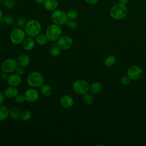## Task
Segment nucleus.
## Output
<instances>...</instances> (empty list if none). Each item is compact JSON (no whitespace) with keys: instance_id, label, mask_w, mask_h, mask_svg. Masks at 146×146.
<instances>
[{"instance_id":"nucleus-1","label":"nucleus","mask_w":146,"mask_h":146,"mask_svg":"<svg viewBox=\"0 0 146 146\" xmlns=\"http://www.w3.org/2000/svg\"><path fill=\"white\" fill-rule=\"evenodd\" d=\"M24 30L28 36L34 37L40 34L42 30V25L40 23L35 19H31L27 21Z\"/></svg>"},{"instance_id":"nucleus-2","label":"nucleus","mask_w":146,"mask_h":146,"mask_svg":"<svg viewBox=\"0 0 146 146\" xmlns=\"http://www.w3.org/2000/svg\"><path fill=\"white\" fill-rule=\"evenodd\" d=\"M111 17L116 20H121L126 17L128 14V9L125 5L118 3L113 5L110 11Z\"/></svg>"},{"instance_id":"nucleus-3","label":"nucleus","mask_w":146,"mask_h":146,"mask_svg":"<svg viewBox=\"0 0 146 146\" xmlns=\"http://www.w3.org/2000/svg\"><path fill=\"white\" fill-rule=\"evenodd\" d=\"M44 79L43 75L38 71L30 72L27 76L26 82L27 84L33 88L40 87L44 83Z\"/></svg>"},{"instance_id":"nucleus-4","label":"nucleus","mask_w":146,"mask_h":146,"mask_svg":"<svg viewBox=\"0 0 146 146\" xmlns=\"http://www.w3.org/2000/svg\"><path fill=\"white\" fill-rule=\"evenodd\" d=\"M48 40L50 42H56L62 36V30L60 26L53 23L50 25L46 30V34Z\"/></svg>"},{"instance_id":"nucleus-5","label":"nucleus","mask_w":146,"mask_h":146,"mask_svg":"<svg viewBox=\"0 0 146 146\" xmlns=\"http://www.w3.org/2000/svg\"><path fill=\"white\" fill-rule=\"evenodd\" d=\"M26 35L25 30L21 27L15 28L10 34V40L13 44L18 45L22 43L26 38Z\"/></svg>"},{"instance_id":"nucleus-6","label":"nucleus","mask_w":146,"mask_h":146,"mask_svg":"<svg viewBox=\"0 0 146 146\" xmlns=\"http://www.w3.org/2000/svg\"><path fill=\"white\" fill-rule=\"evenodd\" d=\"M51 19L53 23L59 26L65 25L68 19L67 13L62 10L59 9H56L52 11L51 15Z\"/></svg>"},{"instance_id":"nucleus-7","label":"nucleus","mask_w":146,"mask_h":146,"mask_svg":"<svg viewBox=\"0 0 146 146\" xmlns=\"http://www.w3.org/2000/svg\"><path fill=\"white\" fill-rule=\"evenodd\" d=\"M73 91L80 95H84L89 91L90 86L88 83L84 79H77L72 84Z\"/></svg>"},{"instance_id":"nucleus-8","label":"nucleus","mask_w":146,"mask_h":146,"mask_svg":"<svg viewBox=\"0 0 146 146\" xmlns=\"http://www.w3.org/2000/svg\"><path fill=\"white\" fill-rule=\"evenodd\" d=\"M18 67L17 61L13 58H8L4 60L1 65V70L7 74L15 72Z\"/></svg>"},{"instance_id":"nucleus-9","label":"nucleus","mask_w":146,"mask_h":146,"mask_svg":"<svg viewBox=\"0 0 146 146\" xmlns=\"http://www.w3.org/2000/svg\"><path fill=\"white\" fill-rule=\"evenodd\" d=\"M56 44L62 50H67L72 45V39L69 35H62L56 41Z\"/></svg>"},{"instance_id":"nucleus-10","label":"nucleus","mask_w":146,"mask_h":146,"mask_svg":"<svg viewBox=\"0 0 146 146\" xmlns=\"http://www.w3.org/2000/svg\"><path fill=\"white\" fill-rule=\"evenodd\" d=\"M24 96L26 102L29 103H34L38 100L39 98V94L37 90L35 88L31 87L25 91Z\"/></svg>"},{"instance_id":"nucleus-11","label":"nucleus","mask_w":146,"mask_h":146,"mask_svg":"<svg viewBox=\"0 0 146 146\" xmlns=\"http://www.w3.org/2000/svg\"><path fill=\"white\" fill-rule=\"evenodd\" d=\"M143 75V71L141 68L137 66H133L130 67L127 70L128 76L132 79L136 80L139 79Z\"/></svg>"},{"instance_id":"nucleus-12","label":"nucleus","mask_w":146,"mask_h":146,"mask_svg":"<svg viewBox=\"0 0 146 146\" xmlns=\"http://www.w3.org/2000/svg\"><path fill=\"white\" fill-rule=\"evenodd\" d=\"M59 103L61 106L63 108H69L73 106L74 101L72 97L70 95H64L60 98Z\"/></svg>"},{"instance_id":"nucleus-13","label":"nucleus","mask_w":146,"mask_h":146,"mask_svg":"<svg viewBox=\"0 0 146 146\" xmlns=\"http://www.w3.org/2000/svg\"><path fill=\"white\" fill-rule=\"evenodd\" d=\"M7 82L9 86L17 87L22 82L21 76L17 74H11L8 76Z\"/></svg>"},{"instance_id":"nucleus-14","label":"nucleus","mask_w":146,"mask_h":146,"mask_svg":"<svg viewBox=\"0 0 146 146\" xmlns=\"http://www.w3.org/2000/svg\"><path fill=\"white\" fill-rule=\"evenodd\" d=\"M4 94L6 97L9 99L15 98L18 94H19L18 89L14 86L7 87L4 91Z\"/></svg>"},{"instance_id":"nucleus-15","label":"nucleus","mask_w":146,"mask_h":146,"mask_svg":"<svg viewBox=\"0 0 146 146\" xmlns=\"http://www.w3.org/2000/svg\"><path fill=\"white\" fill-rule=\"evenodd\" d=\"M22 46L26 51H31L33 50L35 47V40L33 39V37H26L22 42Z\"/></svg>"},{"instance_id":"nucleus-16","label":"nucleus","mask_w":146,"mask_h":146,"mask_svg":"<svg viewBox=\"0 0 146 146\" xmlns=\"http://www.w3.org/2000/svg\"><path fill=\"white\" fill-rule=\"evenodd\" d=\"M43 6L46 10L50 11H54L58 7V2L57 0H45Z\"/></svg>"},{"instance_id":"nucleus-17","label":"nucleus","mask_w":146,"mask_h":146,"mask_svg":"<svg viewBox=\"0 0 146 146\" xmlns=\"http://www.w3.org/2000/svg\"><path fill=\"white\" fill-rule=\"evenodd\" d=\"M17 61L19 66L25 67L30 64V58L28 55L23 54L18 58Z\"/></svg>"},{"instance_id":"nucleus-18","label":"nucleus","mask_w":146,"mask_h":146,"mask_svg":"<svg viewBox=\"0 0 146 146\" xmlns=\"http://www.w3.org/2000/svg\"><path fill=\"white\" fill-rule=\"evenodd\" d=\"M21 112L19 109L16 106H13L9 109V116L14 120H17L21 118Z\"/></svg>"},{"instance_id":"nucleus-19","label":"nucleus","mask_w":146,"mask_h":146,"mask_svg":"<svg viewBox=\"0 0 146 146\" xmlns=\"http://www.w3.org/2000/svg\"><path fill=\"white\" fill-rule=\"evenodd\" d=\"M9 116V109L3 104H0V121L6 120Z\"/></svg>"},{"instance_id":"nucleus-20","label":"nucleus","mask_w":146,"mask_h":146,"mask_svg":"<svg viewBox=\"0 0 146 146\" xmlns=\"http://www.w3.org/2000/svg\"><path fill=\"white\" fill-rule=\"evenodd\" d=\"M102 90V85L99 82H94L90 86L89 91L92 94H99Z\"/></svg>"},{"instance_id":"nucleus-21","label":"nucleus","mask_w":146,"mask_h":146,"mask_svg":"<svg viewBox=\"0 0 146 146\" xmlns=\"http://www.w3.org/2000/svg\"><path fill=\"white\" fill-rule=\"evenodd\" d=\"M40 88V92L44 96H50L52 93V88L48 84H43Z\"/></svg>"},{"instance_id":"nucleus-22","label":"nucleus","mask_w":146,"mask_h":146,"mask_svg":"<svg viewBox=\"0 0 146 146\" xmlns=\"http://www.w3.org/2000/svg\"><path fill=\"white\" fill-rule=\"evenodd\" d=\"M47 41L48 39L46 34H39L37 36H36L35 42L38 44L40 46H44L47 43Z\"/></svg>"},{"instance_id":"nucleus-23","label":"nucleus","mask_w":146,"mask_h":146,"mask_svg":"<svg viewBox=\"0 0 146 146\" xmlns=\"http://www.w3.org/2000/svg\"><path fill=\"white\" fill-rule=\"evenodd\" d=\"M14 22V18L11 15H6L3 17L2 19L0 22L1 24H7V25H11Z\"/></svg>"},{"instance_id":"nucleus-24","label":"nucleus","mask_w":146,"mask_h":146,"mask_svg":"<svg viewBox=\"0 0 146 146\" xmlns=\"http://www.w3.org/2000/svg\"><path fill=\"white\" fill-rule=\"evenodd\" d=\"M32 117V113L28 110H23L21 114V119L23 121H28Z\"/></svg>"},{"instance_id":"nucleus-25","label":"nucleus","mask_w":146,"mask_h":146,"mask_svg":"<svg viewBox=\"0 0 146 146\" xmlns=\"http://www.w3.org/2000/svg\"><path fill=\"white\" fill-rule=\"evenodd\" d=\"M61 51H62V50L58 46V45L55 44V45H53L51 47L50 52V54L52 56L56 57V56H58L60 54Z\"/></svg>"},{"instance_id":"nucleus-26","label":"nucleus","mask_w":146,"mask_h":146,"mask_svg":"<svg viewBox=\"0 0 146 146\" xmlns=\"http://www.w3.org/2000/svg\"><path fill=\"white\" fill-rule=\"evenodd\" d=\"M83 99L84 102L87 104H91L93 103L94 102V96H92L91 93H88L87 92L85 94L83 95Z\"/></svg>"},{"instance_id":"nucleus-27","label":"nucleus","mask_w":146,"mask_h":146,"mask_svg":"<svg viewBox=\"0 0 146 146\" xmlns=\"http://www.w3.org/2000/svg\"><path fill=\"white\" fill-rule=\"evenodd\" d=\"M115 63H116V58L113 55L108 56L104 61L105 65L108 67L112 66L115 64Z\"/></svg>"},{"instance_id":"nucleus-28","label":"nucleus","mask_w":146,"mask_h":146,"mask_svg":"<svg viewBox=\"0 0 146 146\" xmlns=\"http://www.w3.org/2000/svg\"><path fill=\"white\" fill-rule=\"evenodd\" d=\"M68 19H75L78 15V11L75 9H70L67 12Z\"/></svg>"},{"instance_id":"nucleus-29","label":"nucleus","mask_w":146,"mask_h":146,"mask_svg":"<svg viewBox=\"0 0 146 146\" xmlns=\"http://www.w3.org/2000/svg\"><path fill=\"white\" fill-rule=\"evenodd\" d=\"M65 25L72 29H76L78 26V23L75 19H68Z\"/></svg>"},{"instance_id":"nucleus-30","label":"nucleus","mask_w":146,"mask_h":146,"mask_svg":"<svg viewBox=\"0 0 146 146\" xmlns=\"http://www.w3.org/2000/svg\"><path fill=\"white\" fill-rule=\"evenodd\" d=\"M3 4L4 6L7 9H12L15 5L14 0H3Z\"/></svg>"},{"instance_id":"nucleus-31","label":"nucleus","mask_w":146,"mask_h":146,"mask_svg":"<svg viewBox=\"0 0 146 146\" xmlns=\"http://www.w3.org/2000/svg\"><path fill=\"white\" fill-rule=\"evenodd\" d=\"M26 22H27L26 19L23 17H21L19 18L17 20V25L21 28L25 27Z\"/></svg>"},{"instance_id":"nucleus-32","label":"nucleus","mask_w":146,"mask_h":146,"mask_svg":"<svg viewBox=\"0 0 146 146\" xmlns=\"http://www.w3.org/2000/svg\"><path fill=\"white\" fill-rule=\"evenodd\" d=\"M15 100L17 103H19V104L22 103L25 101H26L24 95H22V94H18L17 96L15 98Z\"/></svg>"},{"instance_id":"nucleus-33","label":"nucleus","mask_w":146,"mask_h":146,"mask_svg":"<svg viewBox=\"0 0 146 146\" xmlns=\"http://www.w3.org/2000/svg\"><path fill=\"white\" fill-rule=\"evenodd\" d=\"M15 73L17 74L18 75H20V76H22L25 73V70L23 69V67H21V66H19L17 67V68L15 70Z\"/></svg>"},{"instance_id":"nucleus-34","label":"nucleus","mask_w":146,"mask_h":146,"mask_svg":"<svg viewBox=\"0 0 146 146\" xmlns=\"http://www.w3.org/2000/svg\"><path fill=\"white\" fill-rule=\"evenodd\" d=\"M130 78L128 76H124L121 79V83L123 84H127L129 83Z\"/></svg>"},{"instance_id":"nucleus-35","label":"nucleus","mask_w":146,"mask_h":146,"mask_svg":"<svg viewBox=\"0 0 146 146\" xmlns=\"http://www.w3.org/2000/svg\"><path fill=\"white\" fill-rule=\"evenodd\" d=\"M99 0H84V1L89 4V5H95L96 3H97V2H98Z\"/></svg>"},{"instance_id":"nucleus-36","label":"nucleus","mask_w":146,"mask_h":146,"mask_svg":"<svg viewBox=\"0 0 146 146\" xmlns=\"http://www.w3.org/2000/svg\"><path fill=\"white\" fill-rule=\"evenodd\" d=\"M5 94L4 93L0 91V104H3L5 101Z\"/></svg>"},{"instance_id":"nucleus-37","label":"nucleus","mask_w":146,"mask_h":146,"mask_svg":"<svg viewBox=\"0 0 146 146\" xmlns=\"http://www.w3.org/2000/svg\"><path fill=\"white\" fill-rule=\"evenodd\" d=\"M0 78L3 79V80H7V78H8V75H7V73L6 72H3L0 75Z\"/></svg>"},{"instance_id":"nucleus-38","label":"nucleus","mask_w":146,"mask_h":146,"mask_svg":"<svg viewBox=\"0 0 146 146\" xmlns=\"http://www.w3.org/2000/svg\"><path fill=\"white\" fill-rule=\"evenodd\" d=\"M44 1H45V0H35V2H36V3H38L39 5L43 4Z\"/></svg>"},{"instance_id":"nucleus-39","label":"nucleus","mask_w":146,"mask_h":146,"mask_svg":"<svg viewBox=\"0 0 146 146\" xmlns=\"http://www.w3.org/2000/svg\"><path fill=\"white\" fill-rule=\"evenodd\" d=\"M119 1L120 3H121L122 4H124V5L127 4L129 1V0H119Z\"/></svg>"},{"instance_id":"nucleus-40","label":"nucleus","mask_w":146,"mask_h":146,"mask_svg":"<svg viewBox=\"0 0 146 146\" xmlns=\"http://www.w3.org/2000/svg\"><path fill=\"white\" fill-rule=\"evenodd\" d=\"M3 17V12H2V11L1 10V9H0V22H1V20L2 19Z\"/></svg>"},{"instance_id":"nucleus-41","label":"nucleus","mask_w":146,"mask_h":146,"mask_svg":"<svg viewBox=\"0 0 146 146\" xmlns=\"http://www.w3.org/2000/svg\"><path fill=\"white\" fill-rule=\"evenodd\" d=\"M1 2H2V0H0V4H1Z\"/></svg>"}]
</instances>
